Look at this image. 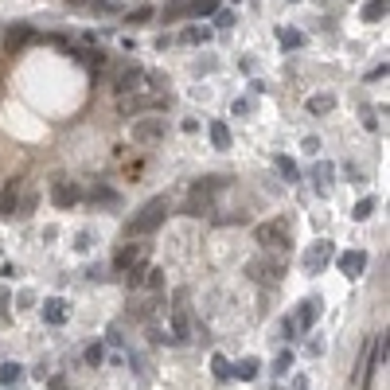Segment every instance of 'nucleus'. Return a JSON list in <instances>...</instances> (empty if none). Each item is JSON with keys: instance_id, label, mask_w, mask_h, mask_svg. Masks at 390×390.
<instances>
[{"instance_id": "obj_1", "label": "nucleus", "mask_w": 390, "mask_h": 390, "mask_svg": "<svg viewBox=\"0 0 390 390\" xmlns=\"http://www.w3.org/2000/svg\"><path fill=\"white\" fill-rule=\"evenodd\" d=\"M231 184L226 176H207V180H195V187L187 192V203H184V214H192V219H203V214L214 211V199H219V192Z\"/></svg>"}, {"instance_id": "obj_2", "label": "nucleus", "mask_w": 390, "mask_h": 390, "mask_svg": "<svg viewBox=\"0 0 390 390\" xmlns=\"http://www.w3.org/2000/svg\"><path fill=\"white\" fill-rule=\"evenodd\" d=\"M164 219H168V199L164 195H156V199H148L141 211L133 214V223H129V234H153V231H160L164 226Z\"/></svg>"}, {"instance_id": "obj_3", "label": "nucleus", "mask_w": 390, "mask_h": 390, "mask_svg": "<svg viewBox=\"0 0 390 390\" xmlns=\"http://www.w3.org/2000/svg\"><path fill=\"white\" fill-rule=\"evenodd\" d=\"M246 277L273 289V285H281V277H285V262H281V258H273V254H262V258L246 262Z\"/></svg>"}, {"instance_id": "obj_4", "label": "nucleus", "mask_w": 390, "mask_h": 390, "mask_svg": "<svg viewBox=\"0 0 390 390\" xmlns=\"http://www.w3.org/2000/svg\"><path fill=\"white\" fill-rule=\"evenodd\" d=\"M148 109H164V98H160V94H145V90L117 94V114H121V117H136V114H148Z\"/></svg>"}, {"instance_id": "obj_5", "label": "nucleus", "mask_w": 390, "mask_h": 390, "mask_svg": "<svg viewBox=\"0 0 390 390\" xmlns=\"http://www.w3.org/2000/svg\"><path fill=\"white\" fill-rule=\"evenodd\" d=\"M258 242L265 246V250H285L289 246V219H270V223H258Z\"/></svg>"}, {"instance_id": "obj_6", "label": "nucleus", "mask_w": 390, "mask_h": 390, "mask_svg": "<svg viewBox=\"0 0 390 390\" xmlns=\"http://www.w3.org/2000/svg\"><path fill=\"white\" fill-rule=\"evenodd\" d=\"M332 258H336V246H332V242H324V238H320V242H312L309 250H304V273L316 277V273H320Z\"/></svg>"}, {"instance_id": "obj_7", "label": "nucleus", "mask_w": 390, "mask_h": 390, "mask_svg": "<svg viewBox=\"0 0 390 390\" xmlns=\"http://www.w3.org/2000/svg\"><path fill=\"white\" fill-rule=\"evenodd\" d=\"M145 258H148V242H125L114 254V270L125 273V270H133V265H145Z\"/></svg>"}, {"instance_id": "obj_8", "label": "nucleus", "mask_w": 390, "mask_h": 390, "mask_svg": "<svg viewBox=\"0 0 390 390\" xmlns=\"http://www.w3.org/2000/svg\"><path fill=\"white\" fill-rule=\"evenodd\" d=\"M164 136V117H141V121H133V141L136 145H153V141H160Z\"/></svg>"}, {"instance_id": "obj_9", "label": "nucleus", "mask_w": 390, "mask_h": 390, "mask_svg": "<svg viewBox=\"0 0 390 390\" xmlns=\"http://www.w3.org/2000/svg\"><path fill=\"white\" fill-rule=\"evenodd\" d=\"M31 39H36V31H31L28 24H8V31L0 36V43H4V51H8V55H16V51L28 47Z\"/></svg>"}, {"instance_id": "obj_10", "label": "nucleus", "mask_w": 390, "mask_h": 390, "mask_svg": "<svg viewBox=\"0 0 390 390\" xmlns=\"http://www.w3.org/2000/svg\"><path fill=\"white\" fill-rule=\"evenodd\" d=\"M24 176H12L8 184L0 187V214H16V203H20V195H24Z\"/></svg>"}, {"instance_id": "obj_11", "label": "nucleus", "mask_w": 390, "mask_h": 390, "mask_svg": "<svg viewBox=\"0 0 390 390\" xmlns=\"http://www.w3.org/2000/svg\"><path fill=\"white\" fill-rule=\"evenodd\" d=\"M148 78V70H141V67H121L117 70V78H114V86H117V94H133V90H145L141 82Z\"/></svg>"}, {"instance_id": "obj_12", "label": "nucleus", "mask_w": 390, "mask_h": 390, "mask_svg": "<svg viewBox=\"0 0 390 390\" xmlns=\"http://www.w3.org/2000/svg\"><path fill=\"white\" fill-rule=\"evenodd\" d=\"M336 265H340V273H343V277H351V281H355V277H359V273L367 270V254H363V250L336 254Z\"/></svg>"}, {"instance_id": "obj_13", "label": "nucleus", "mask_w": 390, "mask_h": 390, "mask_svg": "<svg viewBox=\"0 0 390 390\" xmlns=\"http://www.w3.org/2000/svg\"><path fill=\"white\" fill-rule=\"evenodd\" d=\"M51 199H55V207H63V211H67V207H75L78 199H82V187H78V184H55Z\"/></svg>"}, {"instance_id": "obj_14", "label": "nucleus", "mask_w": 390, "mask_h": 390, "mask_svg": "<svg viewBox=\"0 0 390 390\" xmlns=\"http://www.w3.org/2000/svg\"><path fill=\"white\" fill-rule=\"evenodd\" d=\"M316 316H320V301H316V297H309V301L301 304V312L292 316V324H297L301 332H309L312 324H316Z\"/></svg>"}, {"instance_id": "obj_15", "label": "nucleus", "mask_w": 390, "mask_h": 390, "mask_svg": "<svg viewBox=\"0 0 390 390\" xmlns=\"http://www.w3.org/2000/svg\"><path fill=\"white\" fill-rule=\"evenodd\" d=\"M70 316V304L63 301V297H51V301H43V320L47 324H63Z\"/></svg>"}, {"instance_id": "obj_16", "label": "nucleus", "mask_w": 390, "mask_h": 390, "mask_svg": "<svg viewBox=\"0 0 390 390\" xmlns=\"http://www.w3.org/2000/svg\"><path fill=\"white\" fill-rule=\"evenodd\" d=\"M312 184H316L320 195H332V164L328 160H320V164L312 168Z\"/></svg>"}, {"instance_id": "obj_17", "label": "nucleus", "mask_w": 390, "mask_h": 390, "mask_svg": "<svg viewBox=\"0 0 390 390\" xmlns=\"http://www.w3.org/2000/svg\"><path fill=\"white\" fill-rule=\"evenodd\" d=\"M387 12H390V0H367V4H363V20H367V24L387 20Z\"/></svg>"}, {"instance_id": "obj_18", "label": "nucleus", "mask_w": 390, "mask_h": 390, "mask_svg": "<svg viewBox=\"0 0 390 390\" xmlns=\"http://www.w3.org/2000/svg\"><path fill=\"white\" fill-rule=\"evenodd\" d=\"M141 289L160 292L164 289V270H160V265H145V281H141Z\"/></svg>"}, {"instance_id": "obj_19", "label": "nucleus", "mask_w": 390, "mask_h": 390, "mask_svg": "<svg viewBox=\"0 0 390 390\" xmlns=\"http://www.w3.org/2000/svg\"><path fill=\"white\" fill-rule=\"evenodd\" d=\"M336 109V98L332 94H312L309 98V114H332Z\"/></svg>"}, {"instance_id": "obj_20", "label": "nucleus", "mask_w": 390, "mask_h": 390, "mask_svg": "<svg viewBox=\"0 0 390 390\" xmlns=\"http://www.w3.org/2000/svg\"><path fill=\"white\" fill-rule=\"evenodd\" d=\"M36 207H39V195L36 192H24V195H20V203H16V219H28Z\"/></svg>"}, {"instance_id": "obj_21", "label": "nucleus", "mask_w": 390, "mask_h": 390, "mask_svg": "<svg viewBox=\"0 0 390 390\" xmlns=\"http://www.w3.org/2000/svg\"><path fill=\"white\" fill-rule=\"evenodd\" d=\"M20 375H24V367H20V363H4V367H0V387H16Z\"/></svg>"}, {"instance_id": "obj_22", "label": "nucleus", "mask_w": 390, "mask_h": 390, "mask_svg": "<svg viewBox=\"0 0 390 390\" xmlns=\"http://www.w3.org/2000/svg\"><path fill=\"white\" fill-rule=\"evenodd\" d=\"M211 145L214 148H231V129H226L223 121H214L211 125Z\"/></svg>"}, {"instance_id": "obj_23", "label": "nucleus", "mask_w": 390, "mask_h": 390, "mask_svg": "<svg viewBox=\"0 0 390 390\" xmlns=\"http://www.w3.org/2000/svg\"><path fill=\"white\" fill-rule=\"evenodd\" d=\"M211 370H214V379H231L234 367L226 363V355H211Z\"/></svg>"}, {"instance_id": "obj_24", "label": "nucleus", "mask_w": 390, "mask_h": 390, "mask_svg": "<svg viewBox=\"0 0 390 390\" xmlns=\"http://www.w3.org/2000/svg\"><path fill=\"white\" fill-rule=\"evenodd\" d=\"M258 367H262L258 359H242L238 367H234V375H238V379H258Z\"/></svg>"}, {"instance_id": "obj_25", "label": "nucleus", "mask_w": 390, "mask_h": 390, "mask_svg": "<svg viewBox=\"0 0 390 390\" xmlns=\"http://www.w3.org/2000/svg\"><path fill=\"white\" fill-rule=\"evenodd\" d=\"M273 164H277V172H281L285 180H289V184H292V180H297V176H301V172H297V164H292L289 156H277V160H273Z\"/></svg>"}, {"instance_id": "obj_26", "label": "nucleus", "mask_w": 390, "mask_h": 390, "mask_svg": "<svg viewBox=\"0 0 390 390\" xmlns=\"http://www.w3.org/2000/svg\"><path fill=\"white\" fill-rule=\"evenodd\" d=\"M370 211H375V199H359V203H355V211H351V219H355V223H363V219H370Z\"/></svg>"}, {"instance_id": "obj_27", "label": "nucleus", "mask_w": 390, "mask_h": 390, "mask_svg": "<svg viewBox=\"0 0 390 390\" xmlns=\"http://www.w3.org/2000/svg\"><path fill=\"white\" fill-rule=\"evenodd\" d=\"M214 12V0H192L187 4V16H211Z\"/></svg>"}, {"instance_id": "obj_28", "label": "nucleus", "mask_w": 390, "mask_h": 390, "mask_svg": "<svg viewBox=\"0 0 390 390\" xmlns=\"http://www.w3.org/2000/svg\"><path fill=\"white\" fill-rule=\"evenodd\" d=\"M289 367H292V351H281V355H277V363H273V375H285Z\"/></svg>"}, {"instance_id": "obj_29", "label": "nucleus", "mask_w": 390, "mask_h": 390, "mask_svg": "<svg viewBox=\"0 0 390 390\" xmlns=\"http://www.w3.org/2000/svg\"><path fill=\"white\" fill-rule=\"evenodd\" d=\"M106 359V348H102V343H94V348H86V363L90 367H98V363Z\"/></svg>"}, {"instance_id": "obj_30", "label": "nucleus", "mask_w": 390, "mask_h": 390, "mask_svg": "<svg viewBox=\"0 0 390 390\" xmlns=\"http://www.w3.org/2000/svg\"><path fill=\"white\" fill-rule=\"evenodd\" d=\"M277 39H281L285 47H301V43H304V36H301V31H281Z\"/></svg>"}, {"instance_id": "obj_31", "label": "nucleus", "mask_w": 390, "mask_h": 390, "mask_svg": "<svg viewBox=\"0 0 390 390\" xmlns=\"http://www.w3.org/2000/svg\"><path fill=\"white\" fill-rule=\"evenodd\" d=\"M180 39H184V43H203V39H207V31H195V28H187Z\"/></svg>"}, {"instance_id": "obj_32", "label": "nucleus", "mask_w": 390, "mask_h": 390, "mask_svg": "<svg viewBox=\"0 0 390 390\" xmlns=\"http://www.w3.org/2000/svg\"><path fill=\"white\" fill-rule=\"evenodd\" d=\"M234 24V12H214V28H231Z\"/></svg>"}, {"instance_id": "obj_33", "label": "nucleus", "mask_w": 390, "mask_h": 390, "mask_svg": "<svg viewBox=\"0 0 390 390\" xmlns=\"http://www.w3.org/2000/svg\"><path fill=\"white\" fill-rule=\"evenodd\" d=\"M94 199L98 203H102V199H106V203H117V195L109 192V187H94Z\"/></svg>"}, {"instance_id": "obj_34", "label": "nucleus", "mask_w": 390, "mask_h": 390, "mask_svg": "<svg viewBox=\"0 0 390 390\" xmlns=\"http://www.w3.org/2000/svg\"><path fill=\"white\" fill-rule=\"evenodd\" d=\"M47 387H51V390H67V379H63V375H55V379H51Z\"/></svg>"}, {"instance_id": "obj_35", "label": "nucleus", "mask_w": 390, "mask_h": 390, "mask_svg": "<svg viewBox=\"0 0 390 390\" xmlns=\"http://www.w3.org/2000/svg\"><path fill=\"white\" fill-rule=\"evenodd\" d=\"M148 16H153V8H136L133 16H129V24H133V20H148Z\"/></svg>"}, {"instance_id": "obj_36", "label": "nucleus", "mask_w": 390, "mask_h": 390, "mask_svg": "<svg viewBox=\"0 0 390 390\" xmlns=\"http://www.w3.org/2000/svg\"><path fill=\"white\" fill-rule=\"evenodd\" d=\"M289 390H309V379H304V375H297V379H292V387Z\"/></svg>"}, {"instance_id": "obj_37", "label": "nucleus", "mask_w": 390, "mask_h": 390, "mask_svg": "<svg viewBox=\"0 0 390 390\" xmlns=\"http://www.w3.org/2000/svg\"><path fill=\"white\" fill-rule=\"evenodd\" d=\"M70 4H86V0H70Z\"/></svg>"}, {"instance_id": "obj_38", "label": "nucleus", "mask_w": 390, "mask_h": 390, "mask_svg": "<svg viewBox=\"0 0 390 390\" xmlns=\"http://www.w3.org/2000/svg\"><path fill=\"white\" fill-rule=\"evenodd\" d=\"M4 390H8V387H4Z\"/></svg>"}]
</instances>
